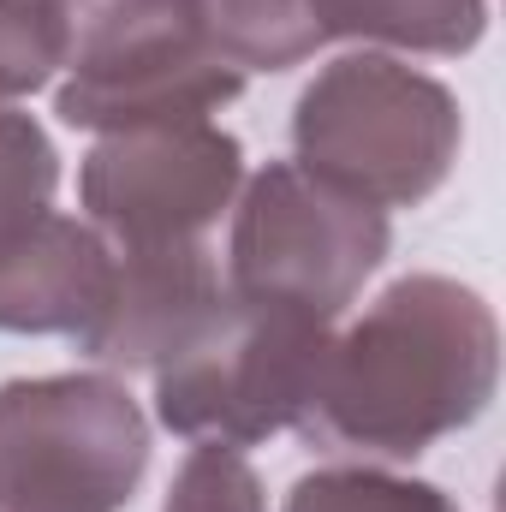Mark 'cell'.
I'll use <instances>...</instances> for the list:
<instances>
[{
  "label": "cell",
  "mask_w": 506,
  "mask_h": 512,
  "mask_svg": "<svg viewBox=\"0 0 506 512\" xmlns=\"http://www.w3.org/2000/svg\"><path fill=\"white\" fill-rule=\"evenodd\" d=\"M501 387V322L453 274H405L328 340L298 435L358 465H411L471 429Z\"/></svg>",
  "instance_id": "6da1fadb"
},
{
  "label": "cell",
  "mask_w": 506,
  "mask_h": 512,
  "mask_svg": "<svg viewBox=\"0 0 506 512\" xmlns=\"http://www.w3.org/2000/svg\"><path fill=\"white\" fill-rule=\"evenodd\" d=\"M459 96L399 54L358 48L328 60L292 108L298 167L376 209H417L459 161Z\"/></svg>",
  "instance_id": "7a4b0ae2"
},
{
  "label": "cell",
  "mask_w": 506,
  "mask_h": 512,
  "mask_svg": "<svg viewBox=\"0 0 506 512\" xmlns=\"http://www.w3.org/2000/svg\"><path fill=\"white\" fill-rule=\"evenodd\" d=\"M66 42L54 114L72 131H131L161 120H209L239 102L233 72L203 42L197 0H48Z\"/></svg>",
  "instance_id": "3957f363"
},
{
  "label": "cell",
  "mask_w": 506,
  "mask_h": 512,
  "mask_svg": "<svg viewBox=\"0 0 506 512\" xmlns=\"http://www.w3.org/2000/svg\"><path fill=\"white\" fill-rule=\"evenodd\" d=\"M393 251L387 209L334 191L298 161L245 173L227 233V292L239 304H280L340 322Z\"/></svg>",
  "instance_id": "277c9868"
},
{
  "label": "cell",
  "mask_w": 506,
  "mask_h": 512,
  "mask_svg": "<svg viewBox=\"0 0 506 512\" xmlns=\"http://www.w3.org/2000/svg\"><path fill=\"white\" fill-rule=\"evenodd\" d=\"M149 471V417L126 376L66 370L0 387V507L126 512Z\"/></svg>",
  "instance_id": "5b68a950"
},
{
  "label": "cell",
  "mask_w": 506,
  "mask_h": 512,
  "mask_svg": "<svg viewBox=\"0 0 506 512\" xmlns=\"http://www.w3.org/2000/svg\"><path fill=\"white\" fill-rule=\"evenodd\" d=\"M328 340H334V322L233 298V310L203 346L155 370V417L191 447L215 441L245 453L256 441L304 423Z\"/></svg>",
  "instance_id": "8992f818"
},
{
  "label": "cell",
  "mask_w": 506,
  "mask_h": 512,
  "mask_svg": "<svg viewBox=\"0 0 506 512\" xmlns=\"http://www.w3.org/2000/svg\"><path fill=\"white\" fill-rule=\"evenodd\" d=\"M245 191V143L215 120H161L96 137L78 167L84 221L114 245H203Z\"/></svg>",
  "instance_id": "52a82bcc"
},
{
  "label": "cell",
  "mask_w": 506,
  "mask_h": 512,
  "mask_svg": "<svg viewBox=\"0 0 506 512\" xmlns=\"http://www.w3.org/2000/svg\"><path fill=\"white\" fill-rule=\"evenodd\" d=\"M227 310H233V292H227V274L209 251V239L203 245H137V251H114L108 292L72 346L90 364H102L108 376H131V370L155 376L173 358H185L191 346H203Z\"/></svg>",
  "instance_id": "ba28073f"
},
{
  "label": "cell",
  "mask_w": 506,
  "mask_h": 512,
  "mask_svg": "<svg viewBox=\"0 0 506 512\" xmlns=\"http://www.w3.org/2000/svg\"><path fill=\"white\" fill-rule=\"evenodd\" d=\"M114 274V245L84 215H36L0 245V334L78 340Z\"/></svg>",
  "instance_id": "9c48e42d"
},
{
  "label": "cell",
  "mask_w": 506,
  "mask_h": 512,
  "mask_svg": "<svg viewBox=\"0 0 506 512\" xmlns=\"http://www.w3.org/2000/svg\"><path fill=\"white\" fill-rule=\"evenodd\" d=\"M322 42L459 60L489 30V0H310Z\"/></svg>",
  "instance_id": "30bf717a"
},
{
  "label": "cell",
  "mask_w": 506,
  "mask_h": 512,
  "mask_svg": "<svg viewBox=\"0 0 506 512\" xmlns=\"http://www.w3.org/2000/svg\"><path fill=\"white\" fill-rule=\"evenodd\" d=\"M203 42L233 72H292L322 48L310 0H197Z\"/></svg>",
  "instance_id": "8fae6325"
},
{
  "label": "cell",
  "mask_w": 506,
  "mask_h": 512,
  "mask_svg": "<svg viewBox=\"0 0 506 512\" xmlns=\"http://www.w3.org/2000/svg\"><path fill=\"white\" fill-rule=\"evenodd\" d=\"M286 512H459L441 483L387 471V465H322L292 483Z\"/></svg>",
  "instance_id": "7c38bea8"
},
{
  "label": "cell",
  "mask_w": 506,
  "mask_h": 512,
  "mask_svg": "<svg viewBox=\"0 0 506 512\" xmlns=\"http://www.w3.org/2000/svg\"><path fill=\"white\" fill-rule=\"evenodd\" d=\"M54 191H60L54 137L42 131L36 114H18L12 102H0V245L24 233L36 215H48Z\"/></svg>",
  "instance_id": "4fadbf2b"
},
{
  "label": "cell",
  "mask_w": 506,
  "mask_h": 512,
  "mask_svg": "<svg viewBox=\"0 0 506 512\" xmlns=\"http://www.w3.org/2000/svg\"><path fill=\"white\" fill-rule=\"evenodd\" d=\"M161 512H268V495H262L256 465L239 447L197 441L185 453V465L173 471Z\"/></svg>",
  "instance_id": "5bb4252c"
},
{
  "label": "cell",
  "mask_w": 506,
  "mask_h": 512,
  "mask_svg": "<svg viewBox=\"0 0 506 512\" xmlns=\"http://www.w3.org/2000/svg\"><path fill=\"white\" fill-rule=\"evenodd\" d=\"M66 66L60 18L48 0H0V102L36 96Z\"/></svg>",
  "instance_id": "9a60e30c"
},
{
  "label": "cell",
  "mask_w": 506,
  "mask_h": 512,
  "mask_svg": "<svg viewBox=\"0 0 506 512\" xmlns=\"http://www.w3.org/2000/svg\"><path fill=\"white\" fill-rule=\"evenodd\" d=\"M0 512H12V507H0Z\"/></svg>",
  "instance_id": "2e32d148"
}]
</instances>
